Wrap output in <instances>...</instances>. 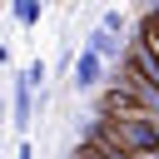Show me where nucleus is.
<instances>
[{"instance_id": "f257e3e1", "label": "nucleus", "mask_w": 159, "mask_h": 159, "mask_svg": "<svg viewBox=\"0 0 159 159\" xmlns=\"http://www.w3.org/2000/svg\"><path fill=\"white\" fill-rule=\"evenodd\" d=\"M104 75H109V65H104L94 50H80L75 65H70V89H75V94H89V89H99Z\"/></svg>"}, {"instance_id": "f03ea898", "label": "nucleus", "mask_w": 159, "mask_h": 159, "mask_svg": "<svg viewBox=\"0 0 159 159\" xmlns=\"http://www.w3.org/2000/svg\"><path fill=\"white\" fill-rule=\"evenodd\" d=\"M84 50H94L104 65H124V50H129V40H114L109 30H99V25H94V30L84 35Z\"/></svg>"}, {"instance_id": "7ed1b4c3", "label": "nucleus", "mask_w": 159, "mask_h": 159, "mask_svg": "<svg viewBox=\"0 0 159 159\" xmlns=\"http://www.w3.org/2000/svg\"><path fill=\"white\" fill-rule=\"evenodd\" d=\"M30 119H35V84L25 80V70L15 75V129L25 134L30 129Z\"/></svg>"}, {"instance_id": "20e7f679", "label": "nucleus", "mask_w": 159, "mask_h": 159, "mask_svg": "<svg viewBox=\"0 0 159 159\" xmlns=\"http://www.w3.org/2000/svg\"><path fill=\"white\" fill-rule=\"evenodd\" d=\"M10 15H15V20L25 25V30H30V25H40L45 5H40V0H10Z\"/></svg>"}, {"instance_id": "39448f33", "label": "nucleus", "mask_w": 159, "mask_h": 159, "mask_svg": "<svg viewBox=\"0 0 159 159\" xmlns=\"http://www.w3.org/2000/svg\"><path fill=\"white\" fill-rule=\"evenodd\" d=\"M99 30H109L114 40H124V35H129V20H124V10H104V20H99Z\"/></svg>"}, {"instance_id": "423d86ee", "label": "nucleus", "mask_w": 159, "mask_h": 159, "mask_svg": "<svg viewBox=\"0 0 159 159\" xmlns=\"http://www.w3.org/2000/svg\"><path fill=\"white\" fill-rule=\"evenodd\" d=\"M15 159H35V149H30V139H20V149H15Z\"/></svg>"}, {"instance_id": "0eeeda50", "label": "nucleus", "mask_w": 159, "mask_h": 159, "mask_svg": "<svg viewBox=\"0 0 159 159\" xmlns=\"http://www.w3.org/2000/svg\"><path fill=\"white\" fill-rule=\"evenodd\" d=\"M0 114H5V99H0Z\"/></svg>"}, {"instance_id": "6e6552de", "label": "nucleus", "mask_w": 159, "mask_h": 159, "mask_svg": "<svg viewBox=\"0 0 159 159\" xmlns=\"http://www.w3.org/2000/svg\"><path fill=\"white\" fill-rule=\"evenodd\" d=\"M40 5H50V0H40Z\"/></svg>"}]
</instances>
